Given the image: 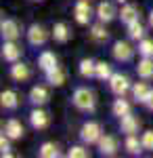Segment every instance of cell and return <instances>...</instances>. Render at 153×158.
Segmentation results:
<instances>
[{"instance_id": "6da1fadb", "label": "cell", "mask_w": 153, "mask_h": 158, "mask_svg": "<svg viewBox=\"0 0 153 158\" xmlns=\"http://www.w3.org/2000/svg\"><path fill=\"white\" fill-rule=\"evenodd\" d=\"M73 106L82 112H92L96 108V99H94V93L88 91V89H76L73 93Z\"/></svg>"}, {"instance_id": "7a4b0ae2", "label": "cell", "mask_w": 153, "mask_h": 158, "mask_svg": "<svg viewBox=\"0 0 153 158\" xmlns=\"http://www.w3.org/2000/svg\"><path fill=\"white\" fill-rule=\"evenodd\" d=\"M82 139L86 143H99V139L103 137L101 135V124L99 122H86L82 127Z\"/></svg>"}, {"instance_id": "3957f363", "label": "cell", "mask_w": 153, "mask_h": 158, "mask_svg": "<svg viewBox=\"0 0 153 158\" xmlns=\"http://www.w3.org/2000/svg\"><path fill=\"white\" fill-rule=\"evenodd\" d=\"M109 86H111V93H116L118 97H122L130 89V80H128V76H124V74H113L109 78Z\"/></svg>"}, {"instance_id": "277c9868", "label": "cell", "mask_w": 153, "mask_h": 158, "mask_svg": "<svg viewBox=\"0 0 153 158\" xmlns=\"http://www.w3.org/2000/svg\"><path fill=\"white\" fill-rule=\"evenodd\" d=\"M73 15H76V21H78V23H82V25L88 23V21H90V17H92V9H90L88 0H80V2H76Z\"/></svg>"}, {"instance_id": "5b68a950", "label": "cell", "mask_w": 153, "mask_h": 158, "mask_svg": "<svg viewBox=\"0 0 153 158\" xmlns=\"http://www.w3.org/2000/svg\"><path fill=\"white\" fill-rule=\"evenodd\" d=\"M46 30L42 27V25H32L29 30H27V40H29V44H34V47H42L44 42H46Z\"/></svg>"}, {"instance_id": "8992f818", "label": "cell", "mask_w": 153, "mask_h": 158, "mask_svg": "<svg viewBox=\"0 0 153 158\" xmlns=\"http://www.w3.org/2000/svg\"><path fill=\"white\" fill-rule=\"evenodd\" d=\"M139 127H141V120H139L136 116H132V114H126V116L120 118V129H122V133L134 135L139 131Z\"/></svg>"}, {"instance_id": "52a82bcc", "label": "cell", "mask_w": 153, "mask_h": 158, "mask_svg": "<svg viewBox=\"0 0 153 158\" xmlns=\"http://www.w3.org/2000/svg\"><path fill=\"white\" fill-rule=\"evenodd\" d=\"M132 55H134V49L130 47L128 42L118 40V42L113 44V57H116L118 61H130V59H132Z\"/></svg>"}, {"instance_id": "ba28073f", "label": "cell", "mask_w": 153, "mask_h": 158, "mask_svg": "<svg viewBox=\"0 0 153 158\" xmlns=\"http://www.w3.org/2000/svg\"><path fill=\"white\" fill-rule=\"evenodd\" d=\"M0 32H2V38H4V40H17L19 34H21L17 21H13V19H4L2 25H0Z\"/></svg>"}, {"instance_id": "9c48e42d", "label": "cell", "mask_w": 153, "mask_h": 158, "mask_svg": "<svg viewBox=\"0 0 153 158\" xmlns=\"http://www.w3.org/2000/svg\"><path fill=\"white\" fill-rule=\"evenodd\" d=\"M99 150H101L103 156H113V154L118 152V141H116V137H111V135L101 137V139H99Z\"/></svg>"}, {"instance_id": "30bf717a", "label": "cell", "mask_w": 153, "mask_h": 158, "mask_svg": "<svg viewBox=\"0 0 153 158\" xmlns=\"http://www.w3.org/2000/svg\"><path fill=\"white\" fill-rule=\"evenodd\" d=\"M96 15H99V19H101L103 23H107V21L116 19L118 11H116V6H113L111 2H101V4L96 6Z\"/></svg>"}, {"instance_id": "8fae6325", "label": "cell", "mask_w": 153, "mask_h": 158, "mask_svg": "<svg viewBox=\"0 0 153 158\" xmlns=\"http://www.w3.org/2000/svg\"><path fill=\"white\" fill-rule=\"evenodd\" d=\"M2 57L6 61H11V63H15V61L21 57V49L15 44V40H6V42H4V47H2Z\"/></svg>"}, {"instance_id": "7c38bea8", "label": "cell", "mask_w": 153, "mask_h": 158, "mask_svg": "<svg viewBox=\"0 0 153 158\" xmlns=\"http://www.w3.org/2000/svg\"><path fill=\"white\" fill-rule=\"evenodd\" d=\"M29 120H32V127H34V129H46L50 118H48V114L44 110H34V112L29 114Z\"/></svg>"}, {"instance_id": "4fadbf2b", "label": "cell", "mask_w": 153, "mask_h": 158, "mask_svg": "<svg viewBox=\"0 0 153 158\" xmlns=\"http://www.w3.org/2000/svg\"><path fill=\"white\" fill-rule=\"evenodd\" d=\"M4 133H6V137H11V139H21V137H23V124L13 118V120L6 122Z\"/></svg>"}, {"instance_id": "5bb4252c", "label": "cell", "mask_w": 153, "mask_h": 158, "mask_svg": "<svg viewBox=\"0 0 153 158\" xmlns=\"http://www.w3.org/2000/svg\"><path fill=\"white\" fill-rule=\"evenodd\" d=\"M136 72L145 80L153 78V57H143V61H139V65H136Z\"/></svg>"}, {"instance_id": "9a60e30c", "label": "cell", "mask_w": 153, "mask_h": 158, "mask_svg": "<svg viewBox=\"0 0 153 158\" xmlns=\"http://www.w3.org/2000/svg\"><path fill=\"white\" fill-rule=\"evenodd\" d=\"M11 76L17 80V82H23L29 78V68L25 65V63H19V61H15V65H11Z\"/></svg>"}, {"instance_id": "2e32d148", "label": "cell", "mask_w": 153, "mask_h": 158, "mask_svg": "<svg viewBox=\"0 0 153 158\" xmlns=\"http://www.w3.org/2000/svg\"><path fill=\"white\" fill-rule=\"evenodd\" d=\"M38 65L48 72V70H53V68H57V57H55V53H50V51H44L40 57H38Z\"/></svg>"}, {"instance_id": "e0dca14e", "label": "cell", "mask_w": 153, "mask_h": 158, "mask_svg": "<svg viewBox=\"0 0 153 158\" xmlns=\"http://www.w3.org/2000/svg\"><path fill=\"white\" fill-rule=\"evenodd\" d=\"M29 101L36 103V106L46 103V101H48V91L44 89V86H34V89L29 91Z\"/></svg>"}, {"instance_id": "ac0fdd59", "label": "cell", "mask_w": 153, "mask_h": 158, "mask_svg": "<svg viewBox=\"0 0 153 158\" xmlns=\"http://www.w3.org/2000/svg\"><path fill=\"white\" fill-rule=\"evenodd\" d=\"M0 103L4 110H15L19 106V99H17V93L15 91H2L0 95Z\"/></svg>"}, {"instance_id": "d6986e66", "label": "cell", "mask_w": 153, "mask_h": 158, "mask_svg": "<svg viewBox=\"0 0 153 158\" xmlns=\"http://www.w3.org/2000/svg\"><path fill=\"white\" fill-rule=\"evenodd\" d=\"M53 38H55L57 42H61V44H63V42H67V40L71 38L69 27H67L65 23H57L55 27H53Z\"/></svg>"}, {"instance_id": "ffe728a7", "label": "cell", "mask_w": 153, "mask_h": 158, "mask_svg": "<svg viewBox=\"0 0 153 158\" xmlns=\"http://www.w3.org/2000/svg\"><path fill=\"white\" fill-rule=\"evenodd\" d=\"M46 80L53 86H61L63 82H65V72L57 65V68H53V70H48V72H46Z\"/></svg>"}, {"instance_id": "44dd1931", "label": "cell", "mask_w": 153, "mask_h": 158, "mask_svg": "<svg viewBox=\"0 0 153 158\" xmlns=\"http://www.w3.org/2000/svg\"><path fill=\"white\" fill-rule=\"evenodd\" d=\"M120 17H122L124 23L128 25V23H132V21L139 19V9H136L134 4H126V6L122 9V13H120Z\"/></svg>"}, {"instance_id": "7402d4cb", "label": "cell", "mask_w": 153, "mask_h": 158, "mask_svg": "<svg viewBox=\"0 0 153 158\" xmlns=\"http://www.w3.org/2000/svg\"><path fill=\"white\" fill-rule=\"evenodd\" d=\"M128 36L134 38V40H143V36H145V27H143V23L136 19V21H132V23H128Z\"/></svg>"}, {"instance_id": "603a6c76", "label": "cell", "mask_w": 153, "mask_h": 158, "mask_svg": "<svg viewBox=\"0 0 153 158\" xmlns=\"http://www.w3.org/2000/svg\"><path fill=\"white\" fill-rule=\"evenodd\" d=\"M80 74H82L84 78H90L96 74V63L92 59H82L80 61Z\"/></svg>"}, {"instance_id": "cb8c5ba5", "label": "cell", "mask_w": 153, "mask_h": 158, "mask_svg": "<svg viewBox=\"0 0 153 158\" xmlns=\"http://www.w3.org/2000/svg\"><path fill=\"white\" fill-rule=\"evenodd\" d=\"M149 91H151V89L147 86V82H136V85L132 86V95H134L136 101H141V103L145 101V97L149 95Z\"/></svg>"}, {"instance_id": "d4e9b609", "label": "cell", "mask_w": 153, "mask_h": 158, "mask_svg": "<svg viewBox=\"0 0 153 158\" xmlns=\"http://www.w3.org/2000/svg\"><path fill=\"white\" fill-rule=\"evenodd\" d=\"M99 80H109L113 74H111V65L109 63H105V61H99L96 63V74H94Z\"/></svg>"}, {"instance_id": "484cf974", "label": "cell", "mask_w": 153, "mask_h": 158, "mask_svg": "<svg viewBox=\"0 0 153 158\" xmlns=\"http://www.w3.org/2000/svg\"><path fill=\"white\" fill-rule=\"evenodd\" d=\"M124 148L128 150L130 154H139V152H141V148H143V141H139L134 135H128V137H126V143H124Z\"/></svg>"}, {"instance_id": "4316f807", "label": "cell", "mask_w": 153, "mask_h": 158, "mask_svg": "<svg viewBox=\"0 0 153 158\" xmlns=\"http://www.w3.org/2000/svg\"><path fill=\"white\" fill-rule=\"evenodd\" d=\"M113 114L116 116H126V114H130V103L126 101V99H116V103H113Z\"/></svg>"}, {"instance_id": "83f0119b", "label": "cell", "mask_w": 153, "mask_h": 158, "mask_svg": "<svg viewBox=\"0 0 153 158\" xmlns=\"http://www.w3.org/2000/svg\"><path fill=\"white\" fill-rule=\"evenodd\" d=\"M90 36H92L94 40H99V42H103V40H107V38H109V32H107L103 25H92Z\"/></svg>"}, {"instance_id": "f1b7e54d", "label": "cell", "mask_w": 153, "mask_h": 158, "mask_svg": "<svg viewBox=\"0 0 153 158\" xmlns=\"http://www.w3.org/2000/svg\"><path fill=\"white\" fill-rule=\"evenodd\" d=\"M40 156L55 158V156H59V150H57L55 143H42V148H40Z\"/></svg>"}, {"instance_id": "f546056e", "label": "cell", "mask_w": 153, "mask_h": 158, "mask_svg": "<svg viewBox=\"0 0 153 158\" xmlns=\"http://www.w3.org/2000/svg\"><path fill=\"white\" fill-rule=\"evenodd\" d=\"M139 53H141L143 57H153V40H141Z\"/></svg>"}, {"instance_id": "4dcf8cb0", "label": "cell", "mask_w": 153, "mask_h": 158, "mask_svg": "<svg viewBox=\"0 0 153 158\" xmlns=\"http://www.w3.org/2000/svg\"><path fill=\"white\" fill-rule=\"evenodd\" d=\"M67 156L69 158H84V156H88V150H84L82 146H73L69 152H67Z\"/></svg>"}, {"instance_id": "1f68e13d", "label": "cell", "mask_w": 153, "mask_h": 158, "mask_svg": "<svg viewBox=\"0 0 153 158\" xmlns=\"http://www.w3.org/2000/svg\"><path fill=\"white\" fill-rule=\"evenodd\" d=\"M143 148L145 150H153V131H147V133L143 135Z\"/></svg>"}, {"instance_id": "d6a6232c", "label": "cell", "mask_w": 153, "mask_h": 158, "mask_svg": "<svg viewBox=\"0 0 153 158\" xmlns=\"http://www.w3.org/2000/svg\"><path fill=\"white\" fill-rule=\"evenodd\" d=\"M9 139H11V137H9ZM9 139H6V137H2V139H0V148H2V156H4V154L9 156Z\"/></svg>"}, {"instance_id": "836d02e7", "label": "cell", "mask_w": 153, "mask_h": 158, "mask_svg": "<svg viewBox=\"0 0 153 158\" xmlns=\"http://www.w3.org/2000/svg\"><path fill=\"white\" fill-rule=\"evenodd\" d=\"M143 103H145L149 110H153V91H149V95L145 97V101H143Z\"/></svg>"}, {"instance_id": "e575fe53", "label": "cell", "mask_w": 153, "mask_h": 158, "mask_svg": "<svg viewBox=\"0 0 153 158\" xmlns=\"http://www.w3.org/2000/svg\"><path fill=\"white\" fill-rule=\"evenodd\" d=\"M149 23H151V27H153V11H151V15H149Z\"/></svg>"}, {"instance_id": "d590c367", "label": "cell", "mask_w": 153, "mask_h": 158, "mask_svg": "<svg viewBox=\"0 0 153 158\" xmlns=\"http://www.w3.org/2000/svg\"><path fill=\"white\" fill-rule=\"evenodd\" d=\"M120 2H126V0H120Z\"/></svg>"}, {"instance_id": "8d00e7d4", "label": "cell", "mask_w": 153, "mask_h": 158, "mask_svg": "<svg viewBox=\"0 0 153 158\" xmlns=\"http://www.w3.org/2000/svg\"><path fill=\"white\" fill-rule=\"evenodd\" d=\"M38 2H40V0H38Z\"/></svg>"}]
</instances>
